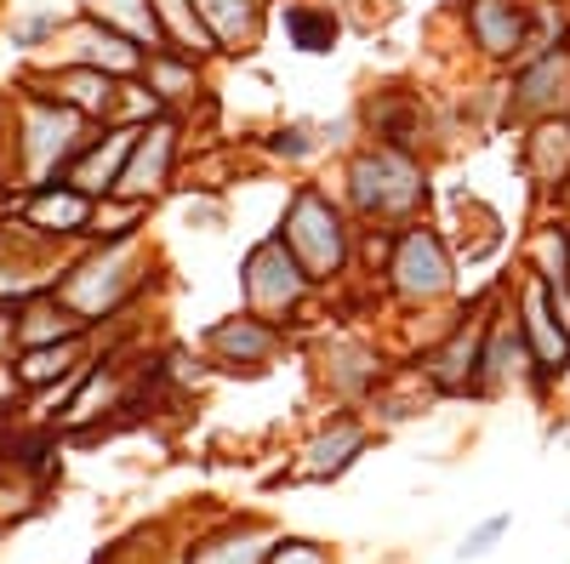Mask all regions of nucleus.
<instances>
[{
	"label": "nucleus",
	"mask_w": 570,
	"mask_h": 564,
	"mask_svg": "<svg viewBox=\"0 0 570 564\" xmlns=\"http://www.w3.org/2000/svg\"><path fill=\"white\" fill-rule=\"evenodd\" d=\"M160 274H166V263L149 234H137V240H86L69 251L52 291L86 319V332L104 337L109 325H120L131 308L149 303Z\"/></svg>",
	"instance_id": "nucleus-1"
},
{
	"label": "nucleus",
	"mask_w": 570,
	"mask_h": 564,
	"mask_svg": "<svg viewBox=\"0 0 570 564\" xmlns=\"http://www.w3.org/2000/svg\"><path fill=\"white\" fill-rule=\"evenodd\" d=\"M343 206L360 228L371 234H394L416 217H428L434 206V171L416 149H394V144H360L343 149Z\"/></svg>",
	"instance_id": "nucleus-2"
},
{
	"label": "nucleus",
	"mask_w": 570,
	"mask_h": 564,
	"mask_svg": "<svg viewBox=\"0 0 570 564\" xmlns=\"http://www.w3.org/2000/svg\"><path fill=\"white\" fill-rule=\"evenodd\" d=\"M91 137V120L63 109L58 98L29 86H7V160H0V188L23 195V188L58 182L80 144Z\"/></svg>",
	"instance_id": "nucleus-3"
},
{
	"label": "nucleus",
	"mask_w": 570,
	"mask_h": 564,
	"mask_svg": "<svg viewBox=\"0 0 570 564\" xmlns=\"http://www.w3.org/2000/svg\"><path fill=\"white\" fill-rule=\"evenodd\" d=\"M274 234L285 240V251L303 263V274L320 291H343L360 274V222L348 217L343 195H331V188L314 182V177L285 188Z\"/></svg>",
	"instance_id": "nucleus-4"
},
{
	"label": "nucleus",
	"mask_w": 570,
	"mask_h": 564,
	"mask_svg": "<svg viewBox=\"0 0 570 564\" xmlns=\"http://www.w3.org/2000/svg\"><path fill=\"white\" fill-rule=\"evenodd\" d=\"M376 286H383V297L394 303L400 319L451 314L462 303V257L451 246V234L428 217L394 228L383 268H376Z\"/></svg>",
	"instance_id": "nucleus-5"
},
{
	"label": "nucleus",
	"mask_w": 570,
	"mask_h": 564,
	"mask_svg": "<svg viewBox=\"0 0 570 564\" xmlns=\"http://www.w3.org/2000/svg\"><path fill=\"white\" fill-rule=\"evenodd\" d=\"M331 291H320L314 279L303 274V263L285 251V240L268 228L263 240L246 246L240 257V308L285 325V332H297V325H308V314L325 303Z\"/></svg>",
	"instance_id": "nucleus-6"
},
{
	"label": "nucleus",
	"mask_w": 570,
	"mask_h": 564,
	"mask_svg": "<svg viewBox=\"0 0 570 564\" xmlns=\"http://www.w3.org/2000/svg\"><path fill=\"white\" fill-rule=\"evenodd\" d=\"M491 297H473V303H456L451 319L440 325L434 337L422 343V383L434 388L440 399H473L480 388V354H485V319H491Z\"/></svg>",
	"instance_id": "nucleus-7"
},
{
	"label": "nucleus",
	"mask_w": 570,
	"mask_h": 564,
	"mask_svg": "<svg viewBox=\"0 0 570 564\" xmlns=\"http://www.w3.org/2000/svg\"><path fill=\"white\" fill-rule=\"evenodd\" d=\"M548 115H570V46L519 58L513 69L497 75V120L508 131L548 120Z\"/></svg>",
	"instance_id": "nucleus-8"
},
{
	"label": "nucleus",
	"mask_w": 570,
	"mask_h": 564,
	"mask_svg": "<svg viewBox=\"0 0 570 564\" xmlns=\"http://www.w3.org/2000/svg\"><path fill=\"white\" fill-rule=\"evenodd\" d=\"M188 144H195V137H188V115L160 109L149 126H137V144L126 155V171L115 182V195L142 200V206H160L171 188H177V171L188 160Z\"/></svg>",
	"instance_id": "nucleus-9"
},
{
	"label": "nucleus",
	"mask_w": 570,
	"mask_h": 564,
	"mask_svg": "<svg viewBox=\"0 0 570 564\" xmlns=\"http://www.w3.org/2000/svg\"><path fill=\"white\" fill-rule=\"evenodd\" d=\"M200 354L223 376H268L285 354H292V332L263 319V314H252V308H234V314L212 319L200 332Z\"/></svg>",
	"instance_id": "nucleus-10"
},
{
	"label": "nucleus",
	"mask_w": 570,
	"mask_h": 564,
	"mask_svg": "<svg viewBox=\"0 0 570 564\" xmlns=\"http://www.w3.org/2000/svg\"><path fill=\"white\" fill-rule=\"evenodd\" d=\"M371 439H376V422L365 410L337 405L325 422H314V434L303 439L297 462L285 467V479H292V485H337L348 467L371 451Z\"/></svg>",
	"instance_id": "nucleus-11"
},
{
	"label": "nucleus",
	"mask_w": 570,
	"mask_h": 564,
	"mask_svg": "<svg viewBox=\"0 0 570 564\" xmlns=\"http://www.w3.org/2000/svg\"><path fill=\"white\" fill-rule=\"evenodd\" d=\"M519 388L548 394L537 365H531L525 337H519V319H513V303H508V279H502L497 297H491V319H485V354H480V388H473V399H508Z\"/></svg>",
	"instance_id": "nucleus-12"
},
{
	"label": "nucleus",
	"mask_w": 570,
	"mask_h": 564,
	"mask_svg": "<svg viewBox=\"0 0 570 564\" xmlns=\"http://www.w3.org/2000/svg\"><path fill=\"white\" fill-rule=\"evenodd\" d=\"M508 303H513L519 337H525V348H531V365L542 376V388L564 383V376H570V332H564V319L553 314L542 279L525 274V268H513L508 274Z\"/></svg>",
	"instance_id": "nucleus-13"
},
{
	"label": "nucleus",
	"mask_w": 570,
	"mask_h": 564,
	"mask_svg": "<svg viewBox=\"0 0 570 564\" xmlns=\"http://www.w3.org/2000/svg\"><path fill=\"white\" fill-rule=\"evenodd\" d=\"M63 263H69V246L23 228L18 217H0V303L7 308H18L35 291H52Z\"/></svg>",
	"instance_id": "nucleus-14"
},
{
	"label": "nucleus",
	"mask_w": 570,
	"mask_h": 564,
	"mask_svg": "<svg viewBox=\"0 0 570 564\" xmlns=\"http://www.w3.org/2000/svg\"><path fill=\"white\" fill-rule=\"evenodd\" d=\"M91 206H98V200L58 177V182L23 188V195H7V200H0V217H18L23 228H35V234H46V240H58V246L75 251V246L91 240Z\"/></svg>",
	"instance_id": "nucleus-15"
},
{
	"label": "nucleus",
	"mask_w": 570,
	"mask_h": 564,
	"mask_svg": "<svg viewBox=\"0 0 570 564\" xmlns=\"http://www.w3.org/2000/svg\"><path fill=\"white\" fill-rule=\"evenodd\" d=\"M314 370H320L325 394L337 399V405H348V410L371 405L376 394H383V383H389V359H383V348H376L371 337H360V332L325 337Z\"/></svg>",
	"instance_id": "nucleus-16"
},
{
	"label": "nucleus",
	"mask_w": 570,
	"mask_h": 564,
	"mask_svg": "<svg viewBox=\"0 0 570 564\" xmlns=\"http://www.w3.org/2000/svg\"><path fill=\"white\" fill-rule=\"evenodd\" d=\"M279 542V525L257 507L217 513L212 525L183 536V564H268V547Z\"/></svg>",
	"instance_id": "nucleus-17"
},
{
	"label": "nucleus",
	"mask_w": 570,
	"mask_h": 564,
	"mask_svg": "<svg viewBox=\"0 0 570 564\" xmlns=\"http://www.w3.org/2000/svg\"><path fill=\"white\" fill-rule=\"evenodd\" d=\"M462 40L485 69H513L525 52V23H531V0H462Z\"/></svg>",
	"instance_id": "nucleus-18"
},
{
	"label": "nucleus",
	"mask_w": 570,
	"mask_h": 564,
	"mask_svg": "<svg viewBox=\"0 0 570 564\" xmlns=\"http://www.w3.org/2000/svg\"><path fill=\"white\" fill-rule=\"evenodd\" d=\"M91 359H98V337H69V343H46V348H18V354L7 359L12 383H18V405H29L35 394H52V399L63 405Z\"/></svg>",
	"instance_id": "nucleus-19"
},
{
	"label": "nucleus",
	"mask_w": 570,
	"mask_h": 564,
	"mask_svg": "<svg viewBox=\"0 0 570 564\" xmlns=\"http://www.w3.org/2000/svg\"><path fill=\"white\" fill-rule=\"evenodd\" d=\"M513 166L531 182L537 206H553L570 182V115H548L513 131Z\"/></svg>",
	"instance_id": "nucleus-20"
},
{
	"label": "nucleus",
	"mask_w": 570,
	"mask_h": 564,
	"mask_svg": "<svg viewBox=\"0 0 570 564\" xmlns=\"http://www.w3.org/2000/svg\"><path fill=\"white\" fill-rule=\"evenodd\" d=\"M348 131H360L354 115H343V120L292 115V120L268 126V137H257V155H263V166H274V171H308V166L325 160L331 149H348Z\"/></svg>",
	"instance_id": "nucleus-21"
},
{
	"label": "nucleus",
	"mask_w": 570,
	"mask_h": 564,
	"mask_svg": "<svg viewBox=\"0 0 570 564\" xmlns=\"http://www.w3.org/2000/svg\"><path fill=\"white\" fill-rule=\"evenodd\" d=\"M142 52H149V46L126 40L120 29H109V23H98V18H86V12H69V29H63L58 46H52V58L86 63V69H104V75H115V80H137Z\"/></svg>",
	"instance_id": "nucleus-22"
},
{
	"label": "nucleus",
	"mask_w": 570,
	"mask_h": 564,
	"mask_svg": "<svg viewBox=\"0 0 570 564\" xmlns=\"http://www.w3.org/2000/svg\"><path fill=\"white\" fill-rule=\"evenodd\" d=\"M354 126L371 144H394V149H416L428 144V103L405 86H376L354 103Z\"/></svg>",
	"instance_id": "nucleus-23"
},
{
	"label": "nucleus",
	"mask_w": 570,
	"mask_h": 564,
	"mask_svg": "<svg viewBox=\"0 0 570 564\" xmlns=\"http://www.w3.org/2000/svg\"><path fill=\"white\" fill-rule=\"evenodd\" d=\"M206 58H195V52H171V46H149L142 52V69H137V80H142V91L160 103V109H171V115H188L206 91H212V80H206Z\"/></svg>",
	"instance_id": "nucleus-24"
},
{
	"label": "nucleus",
	"mask_w": 570,
	"mask_h": 564,
	"mask_svg": "<svg viewBox=\"0 0 570 564\" xmlns=\"http://www.w3.org/2000/svg\"><path fill=\"white\" fill-rule=\"evenodd\" d=\"M217 58H252L274 29V0H195Z\"/></svg>",
	"instance_id": "nucleus-25"
},
{
	"label": "nucleus",
	"mask_w": 570,
	"mask_h": 564,
	"mask_svg": "<svg viewBox=\"0 0 570 564\" xmlns=\"http://www.w3.org/2000/svg\"><path fill=\"white\" fill-rule=\"evenodd\" d=\"M131 144H137V126H91V137L80 144V155L69 160L63 182L80 188V195H91V200L115 195V182H120V171H126Z\"/></svg>",
	"instance_id": "nucleus-26"
},
{
	"label": "nucleus",
	"mask_w": 570,
	"mask_h": 564,
	"mask_svg": "<svg viewBox=\"0 0 570 564\" xmlns=\"http://www.w3.org/2000/svg\"><path fill=\"white\" fill-rule=\"evenodd\" d=\"M274 29L303 58H331L343 40V18H337V7H325V0H274Z\"/></svg>",
	"instance_id": "nucleus-27"
},
{
	"label": "nucleus",
	"mask_w": 570,
	"mask_h": 564,
	"mask_svg": "<svg viewBox=\"0 0 570 564\" xmlns=\"http://www.w3.org/2000/svg\"><path fill=\"white\" fill-rule=\"evenodd\" d=\"M12 337H18V348H46V343H69V337H91V332L58 291H35L12 308Z\"/></svg>",
	"instance_id": "nucleus-28"
},
{
	"label": "nucleus",
	"mask_w": 570,
	"mask_h": 564,
	"mask_svg": "<svg viewBox=\"0 0 570 564\" xmlns=\"http://www.w3.org/2000/svg\"><path fill=\"white\" fill-rule=\"evenodd\" d=\"M69 29V12L63 7H23V12H7V23H0V34H7V46L35 63V58H52L58 34Z\"/></svg>",
	"instance_id": "nucleus-29"
},
{
	"label": "nucleus",
	"mask_w": 570,
	"mask_h": 564,
	"mask_svg": "<svg viewBox=\"0 0 570 564\" xmlns=\"http://www.w3.org/2000/svg\"><path fill=\"white\" fill-rule=\"evenodd\" d=\"M155 7V23H160V46H171V52H195L206 63H217V46L200 23V7L195 0H149Z\"/></svg>",
	"instance_id": "nucleus-30"
},
{
	"label": "nucleus",
	"mask_w": 570,
	"mask_h": 564,
	"mask_svg": "<svg viewBox=\"0 0 570 564\" xmlns=\"http://www.w3.org/2000/svg\"><path fill=\"white\" fill-rule=\"evenodd\" d=\"M75 12L98 18L109 29H120L126 40L137 46H160V23H155V7L149 0H75Z\"/></svg>",
	"instance_id": "nucleus-31"
},
{
	"label": "nucleus",
	"mask_w": 570,
	"mask_h": 564,
	"mask_svg": "<svg viewBox=\"0 0 570 564\" xmlns=\"http://www.w3.org/2000/svg\"><path fill=\"white\" fill-rule=\"evenodd\" d=\"M149 217H155V206L126 200V195H104L91 206V240H137V234H149Z\"/></svg>",
	"instance_id": "nucleus-32"
},
{
	"label": "nucleus",
	"mask_w": 570,
	"mask_h": 564,
	"mask_svg": "<svg viewBox=\"0 0 570 564\" xmlns=\"http://www.w3.org/2000/svg\"><path fill=\"white\" fill-rule=\"evenodd\" d=\"M513 531V507H502V513H491V520H480L473 531H462V542L451 547V558L456 564H480V558H491L497 553V542Z\"/></svg>",
	"instance_id": "nucleus-33"
},
{
	"label": "nucleus",
	"mask_w": 570,
	"mask_h": 564,
	"mask_svg": "<svg viewBox=\"0 0 570 564\" xmlns=\"http://www.w3.org/2000/svg\"><path fill=\"white\" fill-rule=\"evenodd\" d=\"M268 564H337V547L320 536H292L279 531V542L268 547Z\"/></svg>",
	"instance_id": "nucleus-34"
},
{
	"label": "nucleus",
	"mask_w": 570,
	"mask_h": 564,
	"mask_svg": "<svg viewBox=\"0 0 570 564\" xmlns=\"http://www.w3.org/2000/svg\"><path fill=\"white\" fill-rule=\"evenodd\" d=\"M12 354H18V337H12V308L0 303V365H7Z\"/></svg>",
	"instance_id": "nucleus-35"
},
{
	"label": "nucleus",
	"mask_w": 570,
	"mask_h": 564,
	"mask_svg": "<svg viewBox=\"0 0 570 564\" xmlns=\"http://www.w3.org/2000/svg\"><path fill=\"white\" fill-rule=\"evenodd\" d=\"M12 410H18V383H12V370L0 365V422H7Z\"/></svg>",
	"instance_id": "nucleus-36"
},
{
	"label": "nucleus",
	"mask_w": 570,
	"mask_h": 564,
	"mask_svg": "<svg viewBox=\"0 0 570 564\" xmlns=\"http://www.w3.org/2000/svg\"><path fill=\"white\" fill-rule=\"evenodd\" d=\"M548 211H559V217H564V222H570V182H564V188H559V200H553V206H548Z\"/></svg>",
	"instance_id": "nucleus-37"
},
{
	"label": "nucleus",
	"mask_w": 570,
	"mask_h": 564,
	"mask_svg": "<svg viewBox=\"0 0 570 564\" xmlns=\"http://www.w3.org/2000/svg\"><path fill=\"white\" fill-rule=\"evenodd\" d=\"M0 160H7V91H0Z\"/></svg>",
	"instance_id": "nucleus-38"
},
{
	"label": "nucleus",
	"mask_w": 570,
	"mask_h": 564,
	"mask_svg": "<svg viewBox=\"0 0 570 564\" xmlns=\"http://www.w3.org/2000/svg\"><path fill=\"white\" fill-rule=\"evenodd\" d=\"M0 23H7V0H0Z\"/></svg>",
	"instance_id": "nucleus-39"
},
{
	"label": "nucleus",
	"mask_w": 570,
	"mask_h": 564,
	"mask_svg": "<svg viewBox=\"0 0 570 564\" xmlns=\"http://www.w3.org/2000/svg\"><path fill=\"white\" fill-rule=\"evenodd\" d=\"M564 531H570V513H564Z\"/></svg>",
	"instance_id": "nucleus-40"
},
{
	"label": "nucleus",
	"mask_w": 570,
	"mask_h": 564,
	"mask_svg": "<svg viewBox=\"0 0 570 564\" xmlns=\"http://www.w3.org/2000/svg\"><path fill=\"white\" fill-rule=\"evenodd\" d=\"M0 200H7V188H0Z\"/></svg>",
	"instance_id": "nucleus-41"
}]
</instances>
